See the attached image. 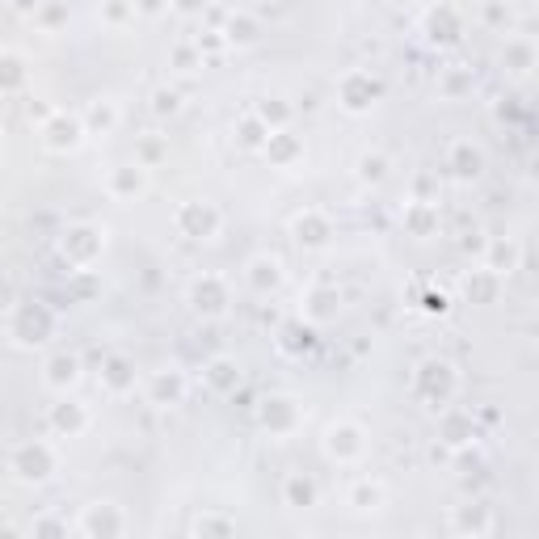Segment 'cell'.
Here are the masks:
<instances>
[{"instance_id": "cell-1", "label": "cell", "mask_w": 539, "mask_h": 539, "mask_svg": "<svg viewBox=\"0 0 539 539\" xmlns=\"http://www.w3.org/2000/svg\"><path fill=\"white\" fill-rule=\"evenodd\" d=\"M9 337H13V346H22V350H38V346H47L51 342V333H55V312L43 304V299H17V304L9 308Z\"/></svg>"}, {"instance_id": "cell-2", "label": "cell", "mask_w": 539, "mask_h": 539, "mask_svg": "<svg viewBox=\"0 0 539 539\" xmlns=\"http://www.w3.org/2000/svg\"><path fill=\"white\" fill-rule=\"evenodd\" d=\"M9 472L22 485H47L59 472V451L47 438H22V443L9 447Z\"/></svg>"}, {"instance_id": "cell-3", "label": "cell", "mask_w": 539, "mask_h": 539, "mask_svg": "<svg viewBox=\"0 0 539 539\" xmlns=\"http://www.w3.org/2000/svg\"><path fill=\"white\" fill-rule=\"evenodd\" d=\"M321 451L329 464L337 468H350V464H363V455H367V430L350 422V417H337V422L325 426L321 434Z\"/></svg>"}, {"instance_id": "cell-4", "label": "cell", "mask_w": 539, "mask_h": 539, "mask_svg": "<svg viewBox=\"0 0 539 539\" xmlns=\"http://www.w3.org/2000/svg\"><path fill=\"white\" fill-rule=\"evenodd\" d=\"M413 392L422 396L430 409H447L459 392V375L447 358H426V363L413 371Z\"/></svg>"}, {"instance_id": "cell-5", "label": "cell", "mask_w": 539, "mask_h": 539, "mask_svg": "<svg viewBox=\"0 0 539 539\" xmlns=\"http://www.w3.org/2000/svg\"><path fill=\"white\" fill-rule=\"evenodd\" d=\"M102 253H106V228L97 224H68L64 236H59V257L72 270H89Z\"/></svg>"}, {"instance_id": "cell-6", "label": "cell", "mask_w": 539, "mask_h": 539, "mask_svg": "<svg viewBox=\"0 0 539 539\" xmlns=\"http://www.w3.org/2000/svg\"><path fill=\"white\" fill-rule=\"evenodd\" d=\"M173 228H177V236H186V241H215L219 228H224V215H219V207L207 203V198H190V203L173 211Z\"/></svg>"}, {"instance_id": "cell-7", "label": "cell", "mask_w": 539, "mask_h": 539, "mask_svg": "<svg viewBox=\"0 0 539 539\" xmlns=\"http://www.w3.org/2000/svg\"><path fill=\"white\" fill-rule=\"evenodd\" d=\"M379 97H384V81L367 68H350L342 81H337V106L346 114H371Z\"/></svg>"}, {"instance_id": "cell-8", "label": "cell", "mask_w": 539, "mask_h": 539, "mask_svg": "<svg viewBox=\"0 0 539 539\" xmlns=\"http://www.w3.org/2000/svg\"><path fill=\"white\" fill-rule=\"evenodd\" d=\"M299 422H304V409H299V401L291 392H270L262 405H257V426H262L270 438H287L299 430Z\"/></svg>"}, {"instance_id": "cell-9", "label": "cell", "mask_w": 539, "mask_h": 539, "mask_svg": "<svg viewBox=\"0 0 539 539\" xmlns=\"http://www.w3.org/2000/svg\"><path fill=\"white\" fill-rule=\"evenodd\" d=\"M186 304L198 312V316H207V321H215V316H224L228 304H232V287H228V278L224 274H198L190 291H186Z\"/></svg>"}, {"instance_id": "cell-10", "label": "cell", "mask_w": 539, "mask_h": 539, "mask_svg": "<svg viewBox=\"0 0 539 539\" xmlns=\"http://www.w3.org/2000/svg\"><path fill=\"white\" fill-rule=\"evenodd\" d=\"M38 135H43V144H47L51 152H76V148L85 144V123H81V114L55 110V114L43 118Z\"/></svg>"}, {"instance_id": "cell-11", "label": "cell", "mask_w": 539, "mask_h": 539, "mask_svg": "<svg viewBox=\"0 0 539 539\" xmlns=\"http://www.w3.org/2000/svg\"><path fill=\"white\" fill-rule=\"evenodd\" d=\"M76 531L81 535H123L127 531V514L123 506H114V502H89L81 510V518H76Z\"/></svg>"}, {"instance_id": "cell-12", "label": "cell", "mask_w": 539, "mask_h": 539, "mask_svg": "<svg viewBox=\"0 0 539 539\" xmlns=\"http://www.w3.org/2000/svg\"><path fill=\"white\" fill-rule=\"evenodd\" d=\"M186 392H190L186 371H177V367H161V371H152V375H148V401H152L156 409H173V405H182V401H186Z\"/></svg>"}, {"instance_id": "cell-13", "label": "cell", "mask_w": 539, "mask_h": 539, "mask_svg": "<svg viewBox=\"0 0 539 539\" xmlns=\"http://www.w3.org/2000/svg\"><path fill=\"white\" fill-rule=\"evenodd\" d=\"M144 190H148V169L139 161H123L106 173V194L114 198V203H135Z\"/></svg>"}, {"instance_id": "cell-14", "label": "cell", "mask_w": 539, "mask_h": 539, "mask_svg": "<svg viewBox=\"0 0 539 539\" xmlns=\"http://www.w3.org/2000/svg\"><path fill=\"white\" fill-rule=\"evenodd\" d=\"M291 236H295L299 249H325V245L333 241V219H329L325 211L308 207V211H299V215L291 219Z\"/></svg>"}, {"instance_id": "cell-15", "label": "cell", "mask_w": 539, "mask_h": 539, "mask_svg": "<svg viewBox=\"0 0 539 539\" xmlns=\"http://www.w3.org/2000/svg\"><path fill=\"white\" fill-rule=\"evenodd\" d=\"M81 375H85V367H81V358H76L72 350H55L47 363H43V384H47L55 396L72 392L76 384H81Z\"/></svg>"}, {"instance_id": "cell-16", "label": "cell", "mask_w": 539, "mask_h": 539, "mask_svg": "<svg viewBox=\"0 0 539 539\" xmlns=\"http://www.w3.org/2000/svg\"><path fill=\"white\" fill-rule=\"evenodd\" d=\"M245 287L253 291V295H274L278 287H283V262H278L274 253H257V257H249L245 262Z\"/></svg>"}, {"instance_id": "cell-17", "label": "cell", "mask_w": 539, "mask_h": 539, "mask_svg": "<svg viewBox=\"0 0 539 539\" xmlns=\"http://www.w3.org/2000/svg\"><path fill=\"white\" fill-rule=\"evenodd\" d=\"M262 156H266L274 169H291L295 161H304V139H299L291 127H278V131L266 135Z\"/></svg>"}, {"instance_id": "cell-18", "label": "cell", "mask_w": 539, "mask_h": 539, "mask_svg": "<svg viewBox=\"0 0 539 539\" xmlns=\"http://www.w3.org/2000/svg\"><path fill=\"white\" fill-rule=\"evenodd\" d=\"M47 426H51L55 438H76V434L89 430V409L68 401V392H64V401L47 409Z\"/></svg>"}, {"instance_id": "cell-19", "label": "cell", "mask_w": 539, "mask_h": 539, "mask_svg": "<svg viewBox=\"0 0 539 539\" xmlns=\"http://www.w3.org/2000/svg\"><path fill=\"white\" fill-rule=\"evenodd\" d=\"M422 30H426L430 43L447 47V43H455V38L464 34V17H459V9H451V5H434L422 17Z\"/></svg>"}, {"instance_id": "cell-20", "label": "cell", "mask_w": 539, "mask_h": 539, "mask_svg": "<svg viewBox=\"0 0 539 539\" xmlns=\"http://www.w3.org/2000/svg\"><path fill=\"white\" fill-rule=\"evenodd\" d=\"M135 384H139V371H135V363L127 354H106L102 358V388L110 396H131Z\"/></svg>"}, {"instance_id": "cell-21", "label": "cell", "mask_w": 539, "mask_h": 539, "mask_svg": "<svg viewBox=\"0 0 539 539\" xmlns=\"http://www.w3.org/2000/svg\"><path fill=\"white\" fill-rule=\"evenodd\" d=\"M447 169H451V177H459V182H476V177L485 173V152L472 148L468 139H455V144L447 148Z\"/></svg>"}, {"instance_id": "cell-22", "label": "cell", "mask_w": 539, "mask_h": 539, "mask_svg": "<svg viewBox=\"0 0 539 539\" xmlns=\"http://www.w3.org/2000/svg\"><path fill=\"white\" fill-rule=\"evenodd\" d=\"M203 384H207L215 396H232L236 388H241V367H236V358L215 354L211 363L203 367Z\"/></svg>"}, {"instance_id": "cell-23", "label": "cell", "mask_w": 539, "mask_h": 539, "mask_svg": "<svg viewBox=\"0 0 539 539\" xmlns=\"http://www.w3.org/2000/svg\"><path fill=\"white\" fill-rule=\"evenodd\" d=\"M493 514H489V506H481V502H472V506H455V514H451V531L455 535H472V539H485V535H493Z\"/></svg>"}, {"instance_id": "cell-24", "label": "cell", "mask_w": 539, "mask_h": 539, "mask_svg": "<svg viewBox=\"0 0 539 539\" xmlns=\"http://www.w3.org/2000/svg\"><path fill=\"white\" fill-rule=\"evenodd\" d=\"M337 312H342V291L337 287H308V295H304L308 325H325V321H333Z\"/></svg>"}, {"instance_id": "cell-25", "label": "cell", "mask_w": 539, "mask_h": 539, "mask_svg": "<svg viewBox=\"0 0 539 539\" xmlns=\"http://www.w3.org/2000/svg\"><path fill=\"white\" fill-rule=\"evenodd\" d=\"M30 85V64L22 51H0V97H13Z\"/></svg>"}, {"instance_id": "cell-26", "label": "cell", "mask_w": 539, "mask_h": 539, "mask_svg": "<svg viewBox=\"0 0 539 539\" xmlns=\"http://www.w3.org/2000/svg\"><path fill=\"white\" fill-rule=\"evenodd\" d=\"M405 232L417 236V241H426V236L438 232V207L430 203V198H413V203H405Z\"/></svg>"}, {"instance_id": "cell-27", "label": "cell", "mask_w": 539, "mask_h": 539, "mask_svg": "<svg viewBox=\"0 0 539 539\" xmlns=\"http://www.w3.org/2000/svg\"><path fill=\"white\" fill-rule=\"evenodd\" d=\"M346 502H350L358 514L384 510V502H388V489H384V481H371V476H363V481H354V485H350V497H346Z\"/></svg>"}, {"instance_id": "cell-28", "label": "cell", "mask_w": 539, "mask_h": 539, "mask_svg": "<svg viewBox=\"0 0 539 539\" xmlns=\"http://www.w3.org/2000/svg\"><path fill=\"white\" fill-rule=\"evenodd\" d=\"M81 123H85V135H110L118 127V106L110 102V97H97V102L85 106Z\"/></svg>"}, {"instance_id": "cell-29", "label": "cell", "mask_w": 539, "mask_h": 539, "mask_svg": "<svg viewBox=\"0 0 539 539\" xmlns=\"http://www.w3.org/2000/svg\"><path fill=\"white\" fill-rule=\"evenodd\" d=\"M219 34L228 38V47H253L257 38H262V26H257V17H249V13H228V22L219 26Z\"/></svg>"}, {"instance_id": "cell-30", "label": "cell", "mask_w": 539, "mask_h": 539, "mask_svg": "<svg viewBox=\"0 0 539 539\" xmlns=\"http://www.w3.org/2000/svg\"><path fill=\"white\" fill-rule=\"evenodd\" d=\"M316 481L312 476H304V472H291L287 481H283V506H291V510H308V506H316Z\"/></svg>"}, {"instance_id": "cell-31", "label": "cell", "mask_w": 539, "mask_h": 539, "mask_svg": "<svg viewBox=\"0 0 539 539\" xmlns=\"http://www.w3.org/2000/svg\"><path fill=\"white\" fill-rule=\"evenodd\" d=\"M485 270H493V274H514V270H518V241H510V236H497V241H489V249H485Z\"/></svg>"}, {"instance_id": "cell-32", "label": "cell", "mask_w": 539, "mask_h": 539, "mask_svg": "<svg viewBox=\"0 0 539 539\" xmlns=\"http://www.w3.org/2000/svg\"><path fill=\"white\" fill-rule=\"evenodd\" d=\"M497 287H502V274H493V270H472L464 278V295L472 299V304H493L497 299Z\"/></svg>"}, {"instance_id": "cell-33", "label": "cell", "mask_w": 539, "mask_h": 539, "mask_svg": "<svg viewBox=\"0 0 539 539\" xmlns=\"http://www.w3.org/2000/svg\"><path fill=\"white\" fill-rule=\"evenodd\" d=\"M354 177L363 186H384L392 177V161L384 152H363V156H358V165H354Z\"/></svg>"}, {"instance_id": "cell-34", "label": "cell", "mask_w": 539, "mask_h": 539, "mask_svg": "<svg viewBox=\"0 0 539 539\" xmlns=\"http://www.w3.org/2000/svg\"><path fill=\"white\" fill-rule=\"evenodd\" d=\"M266 135H270V127H266L253 110H249L245 118H236V144H241V148H257V152H262Z\"/></svg>"}, {"instance_id": "cell-35", "label": "cell", "mask_w": 539, "mask_h": 539, "mask_svg": "<svg viewBox=\"0 0 539 539\" xmlns=\"http://www.w3.org/2000/svg\"><path fill=\"white\" fill-rule=\"evenodd\" d=\"M190 535H236V518L232 514H215V510H203L190 523Z\"/></svg>"}, {"instance_id": "cell-36", "label": "cell", "mask_w": 539, "mask_h": 539, "mask_svg": "<svg viewBox=\"0 0 539 539\" xmlns=\"http://www.w3.org/2000/svg\"><path fill=\"white\" fill-rule=\"evenodd\" d=\"M278 346H283L287 354H304V350H312V325H304V321L283 325V329H278Z\"/></svg>"}, {"instance_id": "cell-37", "label": "cell", "mask_w": 539, "mask_h": 539, "mask_svg": "<svg viewBox=\"0 0 539 539\" xmlns=\"http://www.w3.org/2000/svg\"><path fill=\"white\" fill-rule=\"evenodd\" d=\"M443 443L447 447H468L472 443V417L468 413H447L443 417Z\"/></svg>"}, {"instance_id": "cell-38", "label": "cell", "mask_w": 539, "mask_h": 539, "mask_svg": "<svg viewBox=\"0 0 539 539\" xmlns=\"http://www.w3.org/2000/svg\"><path fill=\"white\" fill-rule=\"evenodd\" d=\"M203 51H198V43H177L173 51H169V68L173 72H182V76H190V72H198L203 68Z\"/></svg>"}, {"instance_id": "cell-39", "label": "cell", "mask_w": 539, "mask_h": 539, "mask_svg": "<svg viewBox=\"0 0 539 539\" xmlns=\"http://www.w3.org/2000/svg\"><path fill=\"white\" fill-rule=\"evenodd\" d=\"M135 0H102V22L110 26V30H127L131 22H135Z\"/></svg>"}, {"instance_id": "cell-40", "label": "cell", "mask_w": 539, "mask_h": 539, "mask_svg": "<svg viewBox=\"0 0 539 539\" xmlns=\"http://www.w3.org/2000/svg\"><path fill=\"white\" fill-rule=\"evenodd\" d=\"M253 114L262 118L270 131H278V127H287V123H291V106L283 102V97H266V102H257Z\"/></svg>"}, {"instance_id": "cell-41", "label": "cell", "mask_w": 539, "mask_h": 539, "mask_svg": "<svg viewBox=\"0 0 539 539\" xmlns=\"http://www.w3.org/2000/svg\"><path fill=\"white\" fill-rule=\"evenodd\" d=\"M531 64H535V51H531L527 38H514V43H506V68L531 72Z\"/></svg>"}, {"instance_id": "cell-42", "label": "cell", "mask_w": 539, "mask_h": 539, "mask_svg": "<svg viewBox=\"0 0 539 539\" xmlns=\"http://www.w3.org/2000/svg\"><path fill=\"white\" fill-rule=\"evenodd\" d=\"M177 110H182V93L177 89H156L152 93V114L156 118H173Z\"/></svg>"}, {"instance_id": "cell-43", "label": "cell", "mask_w": 539, "mask_h": 539, "mask_svg": "<svg viewBox=\"0 0 539 539\" xmlns=\"http://www.w3.org/2000/svg\"><path fill=\"white\" fill-rule=\"evenodd\" d=\"M438 89H443L447 97H464V93H472V72L455 68V72H447L443 81H438Z\"/></svg>"}, {"instance_id": "cell-44", "label": "cell", "mask_w": 539, "mask_h": 539, "mask_svg": "<svg viewBox=\"0 0 539 539\" xmlns=\"http://www.w3.org/2000/svg\"><path fill=\"white\" fill-rule=\"evenodd\" d=\"M161 156H165V144H161V139H144V144H139V152H135V161L144 165V169H152L156 161H161Z\"/></svg>"}, {"instance_id": "cell-45", "label": "cell", "mask_w": 539, "mask_h": 539, "mask_svg": "<svg viewBox=\"0 0 539 539\" xmlns=\"http://www.w3.org/2000/svg\"><path fill=\"white\" fill-rule=\"evenodd\" d=\"M34 535H68V523L64 518H51V514H43V518H34V527H30Z\"/></svg>"}, {"instance_id": "cell-46", "label": "cell", "mask_w": 539, "mask_h": 539, "mask_svg": "<svg viewBox=\"0 0 539 539\" xmlns=\"http://www.w3.org/2000/svg\"><path fill=\"white\" fill-rule=\"evenodd\" d=\"M169 9L182 13V17H203L207 13V0H169Z\"/></svg>"}, {"instance_id": "cell-47", "label": "cell", "mask_w": 539, "mask_h": 539, "mask_svg": "<svg viewBox=\"0 0 539 539\" xmlns=\"http://www.w3.org/2000/svg\"><path fill=\"white\" fill-rule=\"evenodd\" d=\"M9 5H13L17 13H38V9L47 5V0H9Z\"/></svg>"}, {"instance_id": "cell-48", "label": "cell", "mask_w": 539, "mask_h": 539, "mask_svg": "<svg viewBox=\"0 0 539 539\" xmlns=\"http://www.w3.org/2000/svg\"><path fill=\"white\" fill-rule=\"evenodd\" d=\"M165 5H169V0H135V9H139V13H161Z\"/></svg>"}, {"instance_id": "cell-49", "label": "cell", "mask_w": 539, "mask_h": 539, "mask_svg": "<svg viewBox=\"0 0 539 539\" xmlns=\"http://www.w3.org/2000/svg\"><path fill=\"white\" fill-rule=\"evenodd\" d=\"M0 131H5V127H0Z\"/></svg>"}]
</instances>
